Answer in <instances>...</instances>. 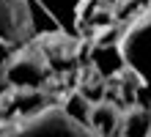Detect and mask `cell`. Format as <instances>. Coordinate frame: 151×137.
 <instances>
[{
    "instance_id": "1",
    "label": "cell",
    "mask_w": 151,
    "mask_h": 137,
    "mask_svg": "<svg viewBox=\"0 0 151 137\" xmlns=\"http://www.w3.org/2000/svg\"><path fill=\"white\" fill-rule=\"evenodd\" d=\"M28 16L30 36H63L80 33L85 8L91 0H19Z\"/></svg>"
},
{
    "instance_id": "2",
    "label": "cell",
    "mask_w": 151,
    "mask_h": 137,
    "mask_svg": "<svg viewBox=\"0 0 151 137\" xmlns=\"http://www.w3.org/2000/svg\"><path fill=\"white\" fill-rule=\"evenodd\" d=\"M124 69L135 77L137 88H143L151 107V11L137 16L118 39Z\"/></svg>"
},
{
    "instance_id": "3",
    "label": "cell",
    "mask_w": 151,
    "mask_h": 137,
    "mask_svg": "<svg viewBox=\"0 0 151 137\" xmlns=\"http://www.w3.org/2000/svg\"><path fill=\"white\" fill-rule=\"evenodd\" d=\"M0 137H96L91 126L74 121L63 107H47L39 115L19 118L0 129Z\"/></svg>"
},
{
    "instance_id": "4",
    "label": "cell",
    "mask_w": 151,
    "mask_h": 137,
    "mask_svg": "<svg viewBox=\"0 0 151 137\" xmlns=\"http://www.w3.org/2000/svg\"><path fill=\"white\" fill-rule=\"evenodd\" d=\"M3 82L8 88H47L50 82V66L41 52H33L22 47L14 52L3 66Z\"/></svg>"
},
{
    "instance_id": "5",
    "label": "cell",
    "mask_w": 151,
    "mask_h": 137,
    "mask_svg": "<svg viewBox=\"0 0 151 137\" xmlns=\"http://www.w3.org/2000/svg\"><path fill=\"white\" fill-rule=\"evenodd\" d=\"M30 39L28 16L19 0H0V66L14 52H19Z\"/></svg>"
},
{
    "instance_id": "6",
    "label": "cell",
    "mask_w": 151,
    "mask_h": 137,
    "mask_svg": "<svg viewBox=\"0 0 151 137\" xmlns=\"http://www.w3.org/2000/svg\"><path fill=\"white\" fill-rule=\"evenodd\" d=\"M121 107L113 102H93L91 104V115H88V126L96 137H118L121 134Z\"/></svg>"
},
{
    "instance_id": "7",
    "label": "cell",
    "mask_w": 151,
    "mask_h": 137,
    "mask_svg": "<svg viewBox=\"0 0 151 137\" xmlns=\"http://www.w3.org/2000/svg\"><path fill=\"white\" fill-rule=\"evenodd\" d=\"M8 107L14 110L17 118H30V115H39L41 110L52 107V102L47 96V88H17L8 99Z\"/></svg>"
},
{
    "instance_id": "8",
    "label": "cell",
    "mask_w": 151,
    "mask_h": 137,
    "mask_svg": "<svg viewBox=\"0 0 151 137\" xmlns=\"http://www.w3.org/2000/svg\"><path fill=\"white\" fill-rule=\"evenodd\" d=\"M118 137H151V107L148 104H132L124 110Z\"/></svg>"
},
{
    "instance_id": "9",
    "label": "cell",
    "mask_w": 151,
    "mask_h": 137,
    "mask_svg": "<svg viewBox=\"0 0 151 137\" xmlns=\"http://www.w3.org/2000/svg\"><path fill=\"white\" fill-rule=\"evenodd\" d=\"M107 6H121V3H127V0H104Z\"/></svg>"
},
{
    "instance_id": "10",
    "label": "cell",
    "mask_w": 151,
    "mask_h": 137,
    "mask_svg": "<svg viewBox=\"0 0 151 137\" xmlns=\"http://www.w3.org/2000/svg\"><path fill=\"white\" fill-rule=\"evenodd\" d=\"M0 82H3V66H0Z\"/></svg>"
}]
</instances>
